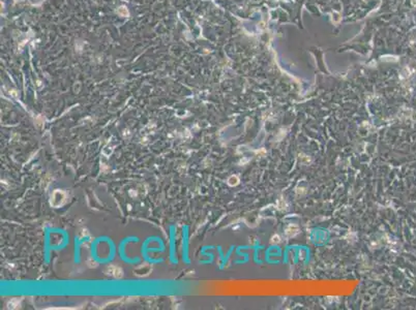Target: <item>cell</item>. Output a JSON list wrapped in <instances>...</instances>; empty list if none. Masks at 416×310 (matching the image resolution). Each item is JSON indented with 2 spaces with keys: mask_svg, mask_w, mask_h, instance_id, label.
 Returning <instances> with one entry per match:
<instances>
[{
  "mask_svg": "<svg viewBox=\"0 0 416 310\" xmlns=\"http://www.w3.org/2000/svg\"><path fill=\"white\" fill-rule=\"evenodd\" d=\"M120 13H122L123 15H127V12L123 9V7H121V9H120Z\"/></svg>",
  "mask_w": 416,
  "mask_h": 310,
  "instance_id": "cell-1",
  "label": "cell"
}]
</instances>
